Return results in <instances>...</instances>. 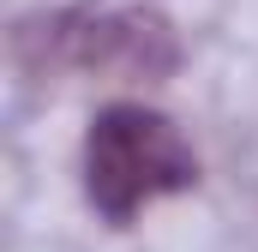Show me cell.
Wrapping results in <instances>:
<instances>
[{
  "label": "cell",
  "instance_id": "6da1fadb",
  "mask_svg": "<svg viewBox=\"0 0 258 252\" xmlns=\"http://www.w3.org/2000/svg\"><path fill=\"white\" fill-rule=\"evenodd\" d=\"M198 186V156L180 126L144 102H108L84 132V198L102 222L126 228L138 210Z\"/></svg>",
  "mask_w": 258,
  "mask_h": 252
},
{
  "label": "cell",
  "instance_id": "7a4b0ae2",
  "mask_svg": "<svg viewBox=\"0 0 258 252\" xmlns=\"http://www.w3.org/2000/svg\"><path fill=\"white\" fill-rule=\"evenodd\" d=\"M54 48L78 72H102V78H126V84L168 78L180 66V42H174L168 18L138 0H84V6L60 12Z\"/></svg>",
  "mask_w": 258,
  "mask_h": 252
}]
</instances>
